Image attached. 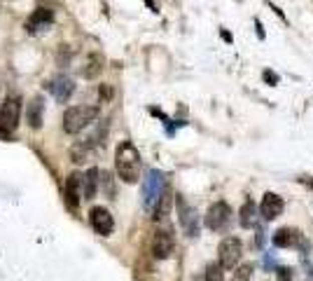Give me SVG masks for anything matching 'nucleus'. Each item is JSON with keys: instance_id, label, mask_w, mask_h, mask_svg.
<instances>
[{"instance_id": "nucleus-1", "label": "nucleus", "mask_w": 313, "mask_h": 281, "mask_svg": "<svg viewBox=\"0 0 313 281\" xmlns=\"http://www.w3.org/2000/svg\"><path fill=\"white\" fill-rule=\"evenodd\" d=\"M115 169L124 183L140 180V152L131 141H122L115 150Z\"/></svg>"}, {"instance_id": "nucleus-2", "label": "nucleus", "mask_w": 313, "mask_h": 281, "mask_svg": "<svg viewBox=\"0 0 313 281\" xmlns=\"http://www.w3.org/2000/svg\"><path fill=\"white\" fill-rule=\"evenodd\" d=\"M98 108L96 106H73L63 113V131L66 134H80L84 127L96 122Z\"/></svg>"}, {"instance_id": "nucleus-3", "label": "nucleus", "mask_w": 313, "mask_h": 281, "mask_svg": "<svg viewBox=\"0 0 313 281\" xmlns=\"http://www.w3.org/2000/svg\"><path fill=\"white\" fill-rule=\"evenodd\" d=\"M21 117V99L19 96H7L3 106H0V134H14V129L19 127Z\"/></svg>"}, {"instance_id": "nucleus-4", "label": "nucleus", "mask_w": 313, "mask_h": 281, "mask_svg": "<svg viewBox=\"0 0 313 281\" xmlns=\"http://www.w3.org/2000/svg\"><path fill=\"white\" fill-rule=\"evenodd\" d=\"M164 192H166V180H164V173L162 171H147V176H145V183H143V204L145 209L150 211V209H154L156 202H159V197H162Z\"/></svg>"}, {"instance_id": "nucleus-5", "label": "nucleus", "mask_w": 313, "mask_h": 281, "mask_svg": "<svg viewBox=\"0 0 313 281\" xmlns=\"http://www.w3.org/2000/svg\"><path fill=\"white\" fill-rule=\"evenodd\" d=\"M241 255H243V246H241V239L236 237H227V239L220 241L218 246V265L222 269H234L241 260Z\"/></svg>"}, {"instance_id": "nucleus-6", "label": "nucleus", "mask_w": 313, "mask_h": 281, "mask_svg": "<svg viewBox=\"0 0 313 281\" xmlns=\"http://www.w3.org/2000/svg\"><path fill=\"white\" fill-rule=\"evenodd\" d=\"M229 220H232V206L227 202H215L206 213V227L213 232H222L229 225Z\"/></svg>"}, {"instance_id": "nucleus-7", "label": "nucleus", "mask_w": 313, "mask_h": 281, "mask_svg": "<svg viewBox=\"0 0 313 281\" xmlns=\"http://www.w3.org/2000/svg\"><path fill=\"white\" fill-rule=\"evenodd\" d=\"M89 225L94 227L96 234L110 237L112 230H115V220H112V213H110L105 206H94V209L89 211Z\"/></svg>"}, {"instance_id": "nucleus-8", "label": "nucleus", "mask_w": 313, "mask_h": 281, "mask_svg": "<svg viewBox=\"0 0 313 281\" xmlns=\"http://www.w3.org/2000/svg\"><path fill=\"white\" fill-rule=\"evenodd\" d=\"M63 197H66V206L70 211H77V206L82 202V173L73 171L66 178V188H63Z\"/></svg>"}, {"instance_id": "nucleus-9", "label": "nucleus", "mask_w": 313, "mask_h": 281, "mask_svg": "<svg viewBox=\"0 0 313 281\" xmlns=\"http://www.w3.org/2000/svg\"><path fill=\"white\" fill-rule=\"evenodd\" d=\"M178 213H180V225H183L185 234L187 237H197L199 234V218H197V211L192 209L183 197H178Z\"/></svg>"}, {"instance_id": "nucleus-10", "label": "nucleus", "mask_w": 313, "mask_h": 281, "mask_svg": "<svg viewBox=\"0 0 313 281\" xmlns=\"http://www.w3.org/2000/svg\"><path fill=\"white\" fill-rule=\"evenodd\" d=\"M54 24V12L47 10V7H38L31 17L26 19V31L28 33H42V31H47L49 26Z\"/></svg>"}, {"instance_id": "nucleus-11", "label": "nucleus", "mask_w": 313, "mask_h": 281, "mask_svg": "<svg viewBox=\"0 0 313 281\" xmlns=\"http://www.w3.org/2000/svg\"><path fill=\"white\" fill-rule=\"evenodd\" d=\"M173 253V234L169 230H156L152 237V255L156 260H166Z\"/></svg>"}, {"instance_id": "nucleus-12", "label": "nucleus", "mask_w": 313, "mask_h": 281, "mask_svg": "<svg viewBox=\"0 0 313 281\" xmlns=\"http://www.w3.org/2000/svg\"><path fill=\"white\" fill-rule=\"evenodd\" d=\"M47 87H49L52 96H54L59 103H68L70 96H73V91H75V82H73L68 75H56L54 80H49Z\"/></svg>"}, {"instance_id": "nucleus-13", "label": "nucleus", "mask_w": 313, "mask_h": 281, "mask_svg": "<svg viewBox=\"0 0 313 281\" xmlns=\"http://www.w3.org/2000/svg\"><path fill=\"white\" fill-rule=\"evenodd\" d=\"M285 209V202L276 195V192H266L262 197V204H259V216L264 220H276Z\"/></svg>"}, {"instance_id": "nucleus-14", "label": "nucleus", "mask_w": 313, "mask_h": 281, "mask_svg": "<svg viewBox=\"0 0 313 281\" xmlns=\"http://www.w3.org/2000/svg\"><path fill=\"white\" fill-rule=\"evenodd\" d=\"M42 113H45V101L42 96H33L31 103H28V110H26V122L33 127V129H40L42 127Z\"/></svg>"}, {"instance_id": "nucleus-15", "label": "nucleus", "mask_w": 313, "mask_h": 281, "mask_svg": "<svg viewBox=\"0 0 313 281\" xmlns=\"http://www.w3.org/2000/svg\"><path fill=\"white\" fill-rule=\"evenodd\" d=\"M299 232L297 230H292V227H280L278 232L273 234V246L278 248H290L294 246V244H299Z\"/></svg>"}, {"instance_id": "nucleus-16", "label": "nucleus", "mask_w": 313, "mask_h": 281, "mask_svg": "<svg viewBox=\"0 0 313 281\" xmlns=\"http://www.w3.org/2000/svg\"><path fill=\"white\" fill-rule=\"evenodd\" d=\"M98 169H89L84 176H82V197L84 199H94L96 192H98Z\"/></svg>"}, {"instance_id": "nucleus-17", "label": "nucleus", "mask_w": 313, "mask_h": 281, "mask_svg": "<svg viewBox=\"0 0 313 281\" xmlns=\"http://www.w3.org/2000/svg\"><path fill=\"white\" fill-rule=\"evenodd\" d=\"M238 223H241V227H245V230H250V227L257 225V206L252 204V202H245V204L241 206Z\"/></svg>"}, {"instance_id": "nucleus-18", "label": "nucleus", "mask_w": 313, "mask_h": 281, "mask_svg": "<svg viewBox=\"0 0 313 281\" xmlns=\"http://www.w3.org/2000/svg\"><path fill=\"white\" fill-rule=\"evenodd\" d=\"M103 70V56L101 54H89L87 63H84V68H82V75L87 77V80H94V77L101 75Z\"/></svg>"}, {"instance_id": "nucleus-19", "label": "nucleus", "mask_w": 313, "mask_h": 281, "mask_svg": "<svg viewBox=\"0 0 313 281\" xmlns=\"http://www.w3.org/2000/svg\"><path fill=\"white\" fill-rule=\"evenodd\" d=\"M169 209H171V192H164L162 197H159V202H156V206L152 209V211H154V220L166 218Z\"/></svg>"}, {"instance_id": "nucleus-20", "label": "nucleus", "mask_w": 313, "mask_h": 281, "mask_svg": "<svg viewBox=\"0 0 313 281\" xmlns=\"http://www.w3.org/2000/svg\"><path fill=\"white\" fill-rule=\"evenodd\" d=\"M206 281H225V272H222L218 262H211L206 267Z\"/></svg>"}, {"instance_id": "nucleus-21", "label": "nucleus", "mask_w": 313, "mask_h": 281, "mask_svg": "<svg viewBox=\"0 0 313 281\" xmlns=\"http://www.w3.org/2000/svg\"><path fill=\"white\" fill-rule=\"evenodd\" d=\"M87 150H89L87 143H77L75 148L70 150V155H73V162H77V164H80V162H84V159H87Z\"/></svg>"}, {"instance_id": "nucleus-22", "label": "nucleus", "mask_w": 313, "mask_h": 281, "mask_svg": "<svg viewBox=\"0 0 313 281\" xmlns=\"http://www.w3.org/2000/svg\"><path fill=\"white\" fill-rule=\"evenodd\" d=\"M250 279H252V267L250 265H241L232 276V281H250Z\"/></svg>"}, {"instance_id": "nucleus-23", "label": "nucleus", "mask_w": 313, "mask_h": 281, "mask_svg": "<svg viewBox=\"0 0 313 281\" xmlns=\"http://www.w3.org/2000/svg\"><path fill=\"white\" fill-rule=\"evenodd\" d=\"M264 80H266V82H271V84H276V82H278V75L271 73V70H264Z\"/></svg>"}, {"instance_id": "nucleus-24", "label": "nucleus", "mask_w": 313, "mask_h": 281, "mask_svg": "<svg viewBox=\"0 0 313 281\" xmlns=\"http://www.w3.org/2000/svg\"><path fill=\"white\" fill-rule=\"evenodd\" d=\"M278 279L280 281H292L290 279V274H287V269H278Z\"/></svg>"}, {"instance_id": "nucleus-25", "label": "nucleus", "mask_w": 313, "mask_h": 281, "mask_svg": "<svg viewBox=\"0 0 313 281\" xmlns=\"http://www.w3.org/2000/svg\"><path fill=\"white\" fill-rule=\"evenodd\" d=\"M255 26H257V35H259V38H264V31H262V24H259V19H255Z\"/></svg>"}, {"instance_id": "nucleus-26", "label": "nucleus", "mask_w": 313, "mask_h": 281, "mask_svg": "<svg viewBox=\"0 0 313 281\" xmlns=\"http://www.w3.org/2000/svg\"><path fill=\"white\" fill-rule=\"evenodd\" d=\"M145 3H147V5H150L152 10H156V7H154V0H145Z\"/></svg>"}, {"instance_id": "nucleus-27", "label": "nucleus", "mask_w": 313, "mask_h": 281, "mask_svg": "<svg viewBox=\"0 0 313 281\" xmlns=\"http://www.w3.org/2000/svg\"><path fill=\"white\" fill-rule=\"evenodd\" d=\"M304 183H308V185H311V188H313V180H306V178H304Z\"/></svg>"}]
</instances>
